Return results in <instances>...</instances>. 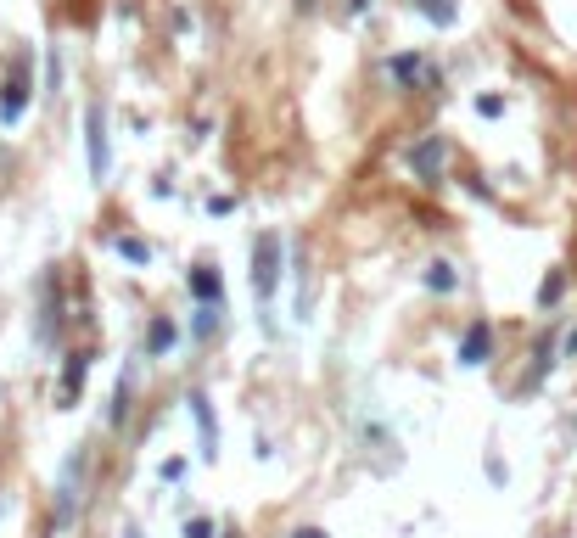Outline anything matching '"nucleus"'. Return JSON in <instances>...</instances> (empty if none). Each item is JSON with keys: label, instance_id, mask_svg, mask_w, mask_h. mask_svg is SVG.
I'll list each match as a JSON object with an SVG mask.
<instances>
[{"label": "nucleus", "instance_id": "nucleus-1", "mask_svg": "<svg viewBox=\"0 0 577 538\" xmlns=\"http://www.w3.org/2000/svg\"><path fill=\"white\" fill-rule=\"evenodd\" d=\"M85 466H90V443L68 449V460H62V471H57V510H51V527H57V533H68V527L79 522V505H85Z\"/></svg>", "mask_w": 577, "mask_h": 538}, {"label": "nucleus", "instance_id": "nucleus-20", "mask_svg": "<svg viewBox=\"0 0 577 538\" xmlns=\"http://www.w3.org/2000/svg\"><path fill=\"white\" fill-rule=\"evenodd\" d=\"M185 477V460H163V482H180Z\"/></svg>", "mask_w": 577, "mask_h": 538}, {"label": "nucleus", "instance_id": "nucleus-10", "mask_svg": "<svg viewBox=\"0 0 577 538\" xmlns=\"http://www.w3.org/2000/svg\"><path fill=\"white\" fill-rule=\"evenodd\" d=\"M129 398H135V365H124V376H118V393H113V426L129 415Z\"/></svg>", "mask_w": 577, "mask_h": 538}, {"label": "nucleus", "instance_id": "nucleus-2", "mask_svg": "<svg viewBox=\"0 0 577 538\" xmlns=\"http://www.w3.org/2000/svg\"><path fill=\"white\" fill-rule=\"evenodd\" d=\"M275 286H281V236L264 230V236L253 241V292H258V320H264V331H275V320H269Z\"/></svg>", "mask_w": 577, "mask_h": 538}, {"label": "nucleus", "instance_id": "nucleus-3", "mask_svg": "<svg viewBox=\"0 0 577 538\" xmlns=\"http://www.w3.org/2000/svg\"><path fill=\"white\" fill-rule=\"evenodd\" d=\"M85 152H90V180H107L113 174V141H107V113H101V101L85 107Z\"/></svg>", "mask_w": 577, "mask_h": 538}, {"label": "nucleus", "instance_id": "nucleus-17", "mask_svg": "<svg viewBox=\"0 0 577 538\" xmlns=\"http://www.w3.org/2000/svg\"><path fill=\"white\" fill-rule=\"evenodd\" d=\"M79 376H85V354H73V359H68V376H62V398L79 393Z\"/></svg>", "mask_w": 577, "mask_h": 538}, {"label": "nucleus", "instance_id": "nucleus-8", "mask_svg": "<svg viewBox=\"0 0 577 538\" xmlns=\"http://www.w3.org/2000/svg\"><path fill=\"white\" fill-rule=\"evenodd\" d=\"M409 6H415L426 23H437V29H449L454 17H460V6H454V0H409Z\"/></svg>", "mask_w": 577, "mask_h": 538}, {"label": "nucleus", "instance_id": "nucleus-16", "mask_svg": "<svg viewBox=\"0 0 577 538\" xmlns=\"http://www.w3.org/2000/svg\"><path fill=\"white\" fill-rule=\"evenodd\" d=\"M561 292H566V275H561V269H555V275H549V281L538 286V303H544V309H549V303H561Z\"/></svg>", "mask_w": 577, "mask_h": 538}, {"label": "nucleus", "instance_id": "nucleus-21", "mask_svg": "<svg viewBox=\"0 0 577 538\" xmlns=\"http://www.w3.org/2000/svg\"><path fill=\"white\" fill-rule=\"evenodd\" d=\"M292 538H325V533H320V527H297Z\"/></svg>", "mask_w": 577, "mask_h": 538}, {"label": "nucleus", "instance_id": "nucleus-23", "mask_svg": "<svg viewBox=\"0 0 577 538\" xmlns=\"http://www.w3.org/2000/svg\"><path fill=\"white\" fill-rule=\"evenodd\" d=\"M297 6H303V12H309V6H314V0H297Z\"/></svg>", "mask_w": 577, "mask_h": 538}, {"label": "nucleus", "instance_id": "nucleus-13", "mask_svg": "<svg viewBox=\"0 0 577 538\" xmlns=\"http://www.w3.org/2000/svg\"><path fill=\"white\" fill-rule=\"evenodd\" d=\"M426 286H432V292H454L460 275H454V264H432V269H426Z\"/></svg>", "mask_w": 577, "mask_h": 538}, {"label": "nucleus", "instance_id": "nucleus-6", "mask_svg": "<svg viewBox=\"0 0 577 538\" xmlns=\"http://www.w3.org/2000/svg\"><path fill=\"white\" fill-rule=\"evenodd\" d=\"M488 342H493L488 320H471L460 337V365H482V359H488Z\"/></svg>", "mask_w": 577, "mask_h": 538}, {"label": "nucleus", "instance_id": "nucleus-9", "mask_svg": "<svg viewBox=\"0 0 577 538\" xmlns=\"http://www.w3.org/2000/svg\"><path fill=\"white\" fill-rule=\"evenodd\" d=\"M409 163H415V174H426V180H432L437 163H443V141H437V135H432V141H421L415 152H409Z\"/></svg>", "mask_w": 577, "mask_h": 538}, {"label": "nucleus", "instance_id": "nucleus-19", "mask_svg": "<svg viewBox=\"0 0 577 538\" xmlns=\"http://www.w3.org/2000/svg\"><path fill=\"white\" fill-rule=\"evenodd\" d=\"M477 113H482V118H499V113H505V101H499V96H482Z\"/></svg>", "mask_w": 577, "mask_h": 538}, {"label": "nucleus", "instance_id": "nucleus-14", "mask_svg": "<svg viewBox=\"0 0 577 538\" xmlns=\"http://www.w3.org/2000/svg\"><path fill=\"white\" fill-rule=\"evenodd\" d=\"M174 348V320H152V354H169Z\"/></svg>", "mask_w": 577, "mask_h": 538}, {"label": "nucleus", "instance_id": "nucleus-5", "mask_svg": "<svg viewBox=\"0 0 577 538\" xmlns=\"http://www.w3.org/2000/svg\"><path fill=\"white\" fill-rule=\"evenodd\" d=\"M185 404H191V415H197V443H202V460H213V454H219V421H213V404H208V393H191Z\"/></svg>", "mask_w": 577, "mask_h": 538}, {"label": "nucleus", "instance_id": "nucleus-11", "mask_svg": "<svg viewBox=\"0 0 577 538\" xmlns=\"http://www.w3.org/2000/svg\"><path fill=\"white\" fill-rule=\"evenodd\" d=\"M191 292H197L202 303L219 309V275H213V269H191Z\"/></svg>", "mask_w": 577, "mask_h": 538}, {"label": "nucleus", "instance_id": "nucleus-15", "mask_svg": "<svg viewBox=\"0 0 577 538\" xmlns=\"http://www.w3.org/2000/svg\"><path fill=\"white\" fill-rule=\"evenodd\" d=\"M118 253H124L129 264H152V247H146V241H135V236H124V241H118Z\"/></svg>", "mask_w": 577, "mask_h": 538}, {"label": "nucleus", "instance_id": "nucleus-12", "mask_svg": "<svg viewBox=\"0 0 577 538\" xmlns=\"http://www.w3.org/2000/svg\"><path fill=\"white\" fill-rule=\"evenodd\" d=\"M314 309V275H309V258H297V314Z\"/></svg>", "mask_w": 577, "mask_h": 538}, {"label": "nucleus", "instance_id": "nucleus-24", "mask_svg": "<svg viewBox=\"0 0 577 538\" xmlns=\"http://www.w3.org/2000/svg\"><path fill=\"white\" fill-rule=\"evenodd\" d=\"M225 538H236V533H225Z\"/></svg>", "mask_w": 577, "mask_h": 538}, {"label": "nucleus", "instance_id": "nucleus-4", "mask_svg": "<svg viewBox=\"0 0 577 538\" xmlns=\"http://www.w3.org/2000/svg\"><path fill=\"white\" fill-rule=\"evenodd\" d=\"M23 113H29V62H17V73L0 85V124H23Z\"/></svg>", "mask_w": 577, "mask_h": 538}, {"label": "nucleus", "instance_id": "nucleus-7", "mask_svg": "<svg viewBox=\"0 0 577 538\" xmlns=\"http://www.w3.org/2000/svg\"><path fill=\"white\" fill-rule=\"evenodd\" d=\"M387 68H393V79H398V85H409V90L421 85V79H432V68H426V57H393V62H387Z\"/></svg>", "mask_w": 577, "mask_h": 538}, {"label": "nucleus", "instance_id": "nucleus-18", "mask_svg": "<svg viewBox=\"0 0 577 538\" xmlns=\"http://www.w3.org/2000/svg\"><path fill=\"white\" fill-rule=\"evenodd\" d=\"M185 538H213V516H191V522H185Z\"/></svg>", "mask_w": 577, "mask_h": 538}, {"label": "nucleus", "instance_id": "nucleus-22", "mask_svg": "<svg viewBox=\"0 0 577 538\" xmlns=\"http://www.w3.org/2000/svg\"><path fill=\"white\" fill-rule=\"evenodd\" d=\"M118 538H141V533H135V527H124V533H118Z\"/></svg>", "mask_w": 577, "mask_h": 538}]
</instances>
